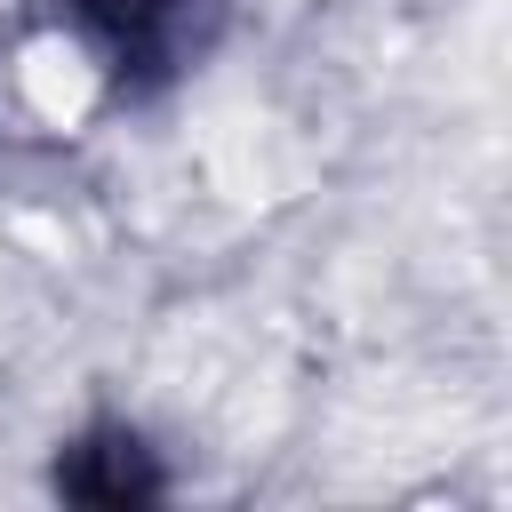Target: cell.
Instances as JSON below:
<instances>
[{"label":"cell","instance_id":"cell-1","mask_svg":"<svg viewBox=\"0 0 512 512\" xmlns=\"http://www.w3.org/2000/svg\"><path fill=\"white\" fill-rule=\"evenodd\" d=\"M8 88H16V112H24L32 128L72 136V128L104 104V56H96L80 32H40V40L16 48Z\"/></svg>","mask_w":512,"mask_h":512}]
</instances>
